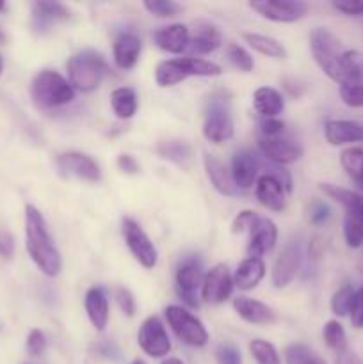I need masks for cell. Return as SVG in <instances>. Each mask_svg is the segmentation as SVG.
<instances>
[{
	"mask_svg": "<svg viewBox=\"0 0 363 364\" xmlns=\"http://www.w3.org/2000/svg\"><path fill=\"white\" fill-rule=\"evenodd\" d=\"M71 16L70 9L59 2H36L32 6V27L36 32H48Z\"/></svg>",
	"mask_w": 363,
	"mask_h": 364,
	"instance_id": "ac0fdd59",
	"label": "cell"
},
{
	"mask_svg": "<svg viewBox=\"0 0 363 364\" xmlns=\"http://www.w3.org/2000/svg\"><path fill=\"white\" fill-rule=\"evenodd\" d=\"M253 105L258 114L263 117H276L283 112L285 100L280 91L273 87H258L253 95Z\"/></svg>",
	"mask_w": 363,
	"mask_h": 364,
	"instance_id": "83f0119b",
	"label": "cell"
},
{
	"mask_svg": "<svg viewBox=\"0 0 363 364\" xmlns=\"http://www.w3.org/2000/svg\"><path fill=\"white\" fill-rule=\"evenodd\" d=\"M340 164L352 181L363 191V149L349 148L340 155Z\"/></svg>",
	"mask_w": 363,
	"mask_h": 364,
	"instance_id": "d6a6232c",
	"label": "cell"
},
{
	"mask_svg": "<svg viewBox=\"0 0 363 364\" xmlns=\"http://www.w3.org/2000/svg\"><path fill=\"white\" fill-rule=\"evenodd\" d=\"M331 6L347 16H362L363 14V0H344V2H333Z\"/></svg>",
	"mask_w": 363,
	"mask_h": 364,
	"instance_id": "f907efd6",
	"label": "cell"
},
{
	"mask_svg": "<svg viewBox=\"0 0 363 364\" xmlns=\"http://www.w3.org/2000/svg\"><path fill=\"white\" fill-rule=\"evenodd\" d=\"M57 169H59V173L63 176H73L78 178V180L91 181V183H96V181L102 180V171H100L98 164L91 156L78 151H70L59 155V159H57Z\"/></svg>",
	"mask_w": 363,
	"mask_h": 364,
	"instance_id": "7c38bea8",
	"label": "cell"
},
{
	"mask_svg": "<svg viewBox=\"0 0 363 364\" xmlns=\"http://www.w3.org/2000/svg\"><path fill=\"white\" fill-rule=\"evenodd\" d=\"M345 244L351 249H359L363 245V223L354 217L345 215L344 220Z\"/></svg>",
	"mask_w": 363,
	"mask_h": 364,
	"instance_id": "ab89813d",
	"label": "cell"
},
{
	"mask_svg": "<svg viewBox=\"0 0 363 364\" xmlns=\"http://www.w3.org/2000/svg\"><path fill=\"white\" fill-rule=\"evenodd\" d=\"M255 194L260 205L273 212H283L287 206V191L274 174L267 173L255 183Z\"/></svg>",
	"mask_w": 363,
	"mask_h": 364,
	"instance_id": "9a60e30c",
	"label": "cell"
},
{
	"mask_svg": "<svg viewBox=\"0 0 363 364\" xmlns=\"http://www.w3.org/2000/svg\"><path fill=\"white\" fill-rule=\"evenodd\" d=\"M258 159L249 149H238L231 160V176L237 188H251L258 180Z\"/></svg>",
	"mask_w": 363,
	"mask_h": 364,
	"instance_id": "e0dca14e",
	"label": "cell"
},
{
	"mask_svg": "<svg viewBox=\"0 0 363 364\" xmlns=\"http://www.w3.org/2000/svg\"><path fill=\"white\" fill-rule=\"evenodd\" d=\"M265 276V263L262 258H246L237 267L233 276V284L242 291H249L260 284Z\"/></svg>",
	"mask_w": 363,
	"mask_h": 364,
	"instance_id": "d4e9b609",
	"label": "cell"
},
{
	"mask_svg": "<svg viewBox=\"0 0 363 364\" xmlns=\"http://www.w3.org/2000/svg\"><path fill=\"white\" fill-rule=\"evenodd\" d=\"M166 318L171 329H173V333L177 334V338L182 343L194 348L206 347L210 336L198 316H194L191 311L182 308V306L173 304L166 308Z\"/></svg>",
	"mask_w": 363,
	"mask_h": 364,
	"instance_id": "8992f818",
	"label": "cell"
},
{
	"mask_svg": "<svg viewBox=\"0 0 363 364\" xmlns=\"http://www.w3.org/2000/svg\"><path fill=\"white\" fill-rule=\"evenodd\" d=\"M116 302L121 308V311H123L128 318H132V316L135 315V311H137V302H135L134 295H132L130 290H127V288H117Z\"/></svg>",
	"mask_w": 363,
	"mask_h": 364,
	"instance_id": "bcb514c9",
	"label": "cell"
},
{
	"mask_svg": "<svg viewBox=\"0 0 363 364\" xmlns=\"http://www.w3.org/2000/svg\"><path fill=\"white\" fill-rule=\"evenodd\" d=\"M354 294L356 291L352 290L351 284H344L342 288H338V290L335 291L333 299H331V311L337 316L349 315L352 301H354Z\"/></svg>",
	"mask_w": 363,
	"mask_h": 364,
	"instance_id": "74e56055",
	"label": "cell"
},
{
	"mask_svg": "<svg viewBox=\"0 0 363 364\" xmlns=\"http://www.w3.org/2000/svg\"><path fill=\"white\" fill-rule=\"evenodd\" d=\"M221 45H223V34L219 28L212 23H199L189 43V50L196 55H206L216 52Z\"/></svg>",
	"mask_w": 363,
	"mask_h": 364,
	"instance_id": "4316f807",
	"label": "cell"
},
{
	"mask_svg": "<svg viewBox=\"0 0 363 364\" xmlns=\"http://www.w3.org/2000/svg\"><path fill=\"white\" fill-rule=\"evenodd\" d=\"M142 43L132 32H121L112 45L114 63L120 70H132L137 64L139 55H141Z\"/></svg>",
	"mask_w": 363,
	"mask_h": 364,
	"instance_id": "44dd1931",
	"label": "cell"
},
{
	"mask_svg": "<svg viewBox=\"0 0 363 364\" xmlns=\"http://www.w3.org/2000/svg\"><path fill=\"white\" fill-rule=\"evenodd\" d=\"M121 228H123L125 244H127L132 256L144 269H153L157 265V259H159V252H157V247L149 240L148 235L144 233V230L134 219H130V217H125L121 220Z\"/></svg>",
	"mask_w": 363,
	"mask_h": 364,
	"instance_id": "ba28073f",
	"label": "cell"
},
{
	"mask_svg": "<svg viewBox=\"0 0 363 364\" xmlns=\"http://www.w3.org/2000/svg\"><path fill=\"white\" fill-rule=\"evenodd\" d=\"M233 287V277H231L228 267L219 263V265L212 267V269L205 274V279H203L201 287V299L206 304H223L224 301L230 299Z\"/></svg>",
	"mask_w": 363,
	"mask_h": 364,
	"instance_id": "8fae6325",
	"label": "cell"
},
{
	"mask_svg": "<svg viewBox=\"0 0 363 364\" xmlns=\"http://www.w3.org/2000/svg\"><path fill=\"white\" fill-rule=\"evenodd\" d=\"M310 52L317 66L340 87L363 85V53L345 48L330 28L315 27L310 32Z\"/></svg>",
	"mask_w": 363,
	"mask_h": 364,
	"instance_id": "6da1fadb",
	"label": "cell"
},
{
	"mask_svg": "<svg viewBox=\"0 0 363 364\" xmlns=\"http://www.w3.org/2000/svg\"><path fill=\"white\" fill-rule=\"evenodd\" d=\"M4 41H6V36H4V32L0 31V45H4Z\"/></svg>",
	"mask_w": 363,
	"mask_h": 364,
	"instance_id": "6f0895ef",
	"label": "cell"
},
{
	"mask_svg": "<svg viewBox=\"0 0 363 364\" xmlns=\"http://www.w3.org/2000/svg\"><path fill=\"white\" fill-rule=\"evenodd\" d=\"M109 73L105 59L93 50L78 52L68 60V77L71 87L82 92H93L102 85Z\"/></svg>",
	"mask_w": 363,
	"mask_h": 364,
	"instance_id": "3957f363",
	"label": "cell"
},
{
	"mask_svg": "<svg viewBox=\"0 0 363 364\" xmlns=\"http://www.w3.org/2000/svg\"><path fill=\"white\" fill-rule=\"evenodd\" d=\"M349 315H351L352 326L363 329V287L354 294V301H352Z\"/></svg>",
	"mask_w": 363,
	"mask_h": 364,
	"instance_id": "c3c4849f",
	"label": "cell"
},
{
	"mask_svg": "<svg viewBox=\"0 0 363 364\" xmlns=\"http://www.w3.org/2000/svg\"><path fill=\"white\" fill-rule=\"evenodd\" d=\"M260 151L278 166H288L302 156V146L287 137H260Z\"/></svg>",
	"mask_w": 363,
	"mask_h": 364,
	"instance_id": "4fadbf2b",
	"label": "cell"
},
{
	"mask_svg": "<svg viewBox=\"0 0 363 364\" xmlns=\"http://www.w3.org/2000/svg\"><path fill=\"white\" fill-rule=\"evenodd\" d=\"M260 127H262V137H281L285 130V123L278 117H265Z\"/></svg>",
	"mask_w": 363,
	"mask_h": 364,
	"instance_id": "681fc988",
	"label": "cell"
},
{
	"mask_svg": "<svg viewBox=\"0 0 363 364\" xmlns=\"http://www.w3.org/2000/svg\"><path fill=\"white\" fill-rule=\"evenodd\" d=\"M2 71H4V59L2 55H0V75H2Z\"/></svg>",
	"mask_w": 363,
	"mask_h": 364,
	"instance_id": "680465c9",
	"label": "cell"
},
{
	"mask_svg": "<svg viewBox=\"0 0 363 364\" xmlns=\"http://www.w3.org/2000/svg\"><path fill=\"white\" fill-rule=\"evenodd\" d=\"M342 102L352 109L363 107V85H344L340 87Z\"/></svg>",
	"mask_w": 363,
	"mask_h": 364,
	"instance_id": "ee69618b",
	"label": "cell"
},
{
	"mask_svg": "<svg viewBox=\"0 0 363 364\" xmlns=\"http://www.w3.org/2000/svg\"><path fill=\"white\" fill-rule=\"evenodd\" d=\"M337 364H363V361L354 354V352L347 348V350L337 354Z\"/></svg>",
	"mask_w": 363,
	"mask_h": 364,
	"instance_id": "11a10c76",
	"label": "cell"
},
{
	"mask_svg": "<svg viewBox=\"0 0 363 364\" xmlns=\"http://www.w3.org/2000/svg\"><path fill=\"white\" fill-rule=\"evenodd\" d=\"M331 217V208L324 201H313L310 206V223L319 226Z\"/></svg>",
	"mask_w": 363,
	"mask_h": 364,
	"instance_id": "7dc6e473",
	"label": "cell"
},
{
	"mask_svg": "<svg viewBox=\"0 0 363 364\" xmlns=\"http://www.w3.org/2000/svg\"><path fill=\"white\" fill-rule=\"evenodd\" d=\"M205 274L203 265L198 258H187L180 263L177 270V291L184 302L191 308H199V299H201V287Z\"/></svg>",
	"mask_w": 363,
	"mask_h": 364,
	"instance_id": "52a82bcc",
	"label": "cell"
},
{
	"mask_svg": "<svg viewBox=\"0 0 363 364\" xmlns=\"http://www.w3.org/2000/svg\"><path fill=\"white\" fill-rule=\"evenodd\" d=\"M85 313H88L89 322L93 323L96 331H103L109 323V299L103 294L102 288H89L85 291L84 299Z\"/></svg>",
	"mask_w": 363,
	"mask_h": 364,
	"instance_id": "cb8c5ba5",
	"label": "cell"
},
{
	"mask_svg": "<svg viewBox=\"0 0 363 364\" xmlns=\"http://www.w3.org/2000/svg\"><path fill=\"white\" fill-rule=\"evenodd\" d=\"M159 155L162 159L171 160L177 166H187V162L191 160V148L184 141H166L160 142Z\"/></svg>",
	"mask_w": 363,
	"mask_h": 364,
	"instance_id": "836d02e7",
	"label": "cell"
},
{
	"mask_svg": "<svg viewBox=\"0 0 363 364\" xmlns=\"http://www.w3.org/2000/svg\"><path fill=\"white\" fill-rule=\"evenodd\" d=\"M14 255V237L7 230H0V258L11 259Z\"/></svg>",
	"mask_w": 363,
	"mask_h": 364,
	"instance_id": "816d5d0a",
	"label": "cell"
},
{
	"mask_svg": "<svg viewBox=\"0 0 363 364\" xmlns=\"http://www.w3.org/2000/svg\"><path fill=\"white\" fill-rule=\"evenodd\" d=\"M278 242V228L267 217H258L251 228V237L248 244V258H260L265 252L273 251Z\"/></svg>",
	"mask_w": 363,
	"mask_h": 364,
	"instance_id": "2e32d148",
	"label": "cell"
},
{
	"mask_svg": "<svg viewBox=\"0 0 363 364\" xmlns=\"http://www.w3.org/2000/svg\"><path fill=\"white\" fill-rule=\"evenodd\" d=\"M287 364H326L322 358L302 343L288 345L283 352Z\"/></svg>",
	"mask_w": 363,
	"mask_h": 364,
	"instance_id": "e575fe53",
	"label": "cell"
},
{
	"mask_svg": "<svg viewBox=\"0 0 363 364\" xmlns=\"http://www.w3.org/2000/svg\"><path fill=\"white\" fill-rule=\"evenodd\" d=\"M160 364H185V363H182L180 359H177V358H167V359H164Z\"/></svg>",
	"mask_w": 363,
	"mask_h": 364,
	"instance_id": "9f6ffc18",
	"label": "cell"
},
{
	"mask_svg": "<svg viewBox=\"0 0 363 364\" xmlns=\"http://www.w3.org/2000/svg\"><path fill=\"white\" fill-rule=\"evenodd\" d=\"M322 334H324V341H326V345L333 352L340 354V352L347 350V336H345V331L340 322H337V320H330V322L324 326Z\"/></svg>",
	"mask_w": 363,
	"mask_h": 364,
	"instance_id": "8d00e7d4",
	"label": "cell"
},
{
	"mask_svg": "<svg viewBox=\"0 0 363 364\" xmlns=\"http://www.w3.org/2000/svg\"><path fill=\"white\" fill-rule=\"evenodd\" d=\"M324 137L331 146L363 142V124L347 119H330L324 124Z\"/></svg>",
	"mask_w": 363,
	"mask_h": 364,
	"instance_id": "7402d4cb",
	"label": "cell"
},
{
	"mask_svg": "<svg viewBox=\"0 0 363 364\" xmlns=\"http://www.w3.org/2000/svg\"><path fill=\"white\" fill-rule=\"evenodd\" d=\"M301 263V247L298 242H290L278 255L273 265V284L276 288H285L294 281Z\"/></svg>",
	"mask_w": 363,
	"mask_h": 364,
	"instance_id": "5bb4252c",
	"label": "cell"
},
{
	"mask_svg": "<svg viewBox=\"0 0 363 364\" xmlns=\"http://www.w3.org/2000/svg\"><path fill=\"white\" fill-rule=\"evenodd\" d=\"M4 9H6V4L0 2V11H4Z\"/></svg>",
	"mask_w": 363,
	"mask_h": 364,
	"instance_id": "94428289",
	"label": "cell"
},
{
	"mask_svg": "<svg viewBox=\"0 0 363 364\" xmlns=\"http://www.w3.org/2000/svg\"><path fill=\"white\" fill-rule=\"evenodd\" d=\"M177 60L185 77H219L223 73L219 64L201 57H178Z\"/></svg>",
	"mask_w": 363,
	"mask_h": 364,
	"instance_id": "4dcf8cb0",
	"label": "cell"
},
{
	"mask_svg": "<svg viewBox=\"0 0 363 364\" xmlns=\"http://www.w3.org/2000/svg\"><path fill=\"white\" fill-rule=\"evenodd\" d=\"M249 352H251L256 364H281L276 347L265 340H260V338L253 340L249 343Z\"/></svg>",
	"mask_w": 363,
	"mask_h": 364,
	"instance_id": "d590c367",
	"label": "cell"
},
{
	"mask_svg": "<svg viewBox=\"0 0 363 364\" xmlns=\"http://www.w3.org/2000/svg\"><path fill=\"white\" fill-rule=\"evenodd\" d=\"M137 343L149 358H166L171 352V340L159 316H148L137 331Z\"/></svg>",
	"mask_w": 363,
	"mask_h": 364,
	"instance_id": "30bf717a",
	"label": "cell"
},
{
	"mask_svg": "<svg viewBox=\"0 0 363 364\" xmlns=\"http://www.w3.org/2000/svg\"><path fill=\"white\" fill-rule=\"evenodd\" d=\"M110 105L120 119H130L137 112V95L130 87H117L110 95Z\"/></svg>",
	"mask_w": 363,
	"mask_h": 364,
	"instance_id": "f546056e",
	"label": "cell"
},
{
	"mask_svg": "<svg viewBox=\"0 0 363 364\" xmlns=\"http://www.w3.org/2000/svg\"><path fill=\"white\" fill-rule=\"evenodd\" d=\"M153 41L160 50L167 53H182L189 48L191 34L187 25L173 23L167 27H160L153 32Z\"/></svg>",
	"mask_w": 363,
	"mask_h": 364,
	"instance_id": "d6986e66",
	"label": "cell"
},
{
	"mask_svg": "<svg viewBox=\"0 0 363 364\" xmlns=\"http://www.w3.org/2000/svg\"><path fill=\"white\" fill-rule=\"evenodd\" d=\"M144 9L157 18H174L182 13V6L171 0H146Z\"/></svg>",
	"mask_w": 363,
	"mask_h": 364,
	"instance_id": "f35d334b",
	"label": "cell"
},
{
	"mask_svg": "<svg viewBox=\"0 0 363 364\" xmlns=\"http://www.w3.org/2000/svg\"><path fill=\"white\" fill-rule=\"evenodd\" d=\"M25 245L34 265L45 276L56 277L63 269V258L53 244L46 220L34 205L25 206Z\"/></svg>",
	"mask_w": 363,
	"mask_h": 364,
	"instance_id": "7a4b0ae2",
	"label": "cell"
},
{
	"mask_svg": "<svg viewBox=\"0 0 363 364\" xmlns=\"http://www.w3.org/2000/svg\"><path fill=\"white\" fill-rule=\"evenodd\" d=\"M203 164H205V171L210 183H212V187L216 188L221 196L231 198V196L237 194L238 188L237 185H235L233 176H231V171H228V167L224 166L217 156L205 155Z\"/></svg>",
	"mask_w": 363,
	"mask_h": 364,
	"instance_id": "603a6c76",
	"label": "cell"
},
{
	"mask_svg": "<svg viewBox=\"0 0 363 364\" xmlns=\"http://www.w3.org/2000/svg\"><path fill=\"white\" fill-rule=\"evenodd\" d=\"M130 364H144L142 361H139V359H135V361H132Z\"/></svg>",
	"mask_w": 363,
	"mask_h": 364,
	"instance_id": "91938a15",
	"label": "cell"
},
{
	"mask_svg": "<svg viewBox=\"0 0 363 364\" xmlns=\"http://www.w3.org/2000/svg\"><path fill=\"white\" fill-rule=\"evenodd\" d=\"M96 352H98V354L102 355V358H105V359H117V358H120V350L116 348V345H112L110 341H107V340L100 341V343L96 345Z\"/></svg>",
	"mask_w": 363,
	"mask_h": 364,
	"instance_id": "db71d44e",
	"label": "cell"
},
{
	"mask_svg": "<svg viewBox=\"0 0 363 364\" xmlns=\"http://www.w3.org/2000/svg\"><path fill=\"white\" fill-rule=\"evenodd\" d=\"M25 347H27L28 355H32V358H39V355H43V352L46 350L45 333L39 329H32L31 333H28Z\"/></svg>",
	"mask_w": 363,
	"mask_h": 364,
	"instance_id": "7bdbcfd3",
	"label": "cell"
},
{
	"mask_svg": "<svg viewBox=\"0 0 363 364\" xmlns=\"http://www.w3.org/2000/svg\"><path fill=\"white\" fill-rule=\"evenodd\" d=\"M228 59L233 64L237 70L244 71V73H249L255 68V60H253L251 53L241 45H230L228 46Z\"/></svg>",
	"mask_w": 363,
	"mask_h": 364,
	"instance_id": "60d3db41",
	"label": "cell"
},
{
	"mask_svg": "<svg viewBox=\"0 0 363 364\" xmlns=\"http://www.w3.org/2000/svg\"><path fill=\"white\" fill-rule=\"evenodd\" d=\"M256 220H258V215H256L255 212H251V210H244V212L238 213V215L233 219V223H231V233L241 235L248 230L251 231V228L255 226Z\"/></svg>",
	"mask_w": 363,
	"mask_h": 364,
	"instance_id": "f6af8a7d",
	"label": "cell"
},
{
	"mask_svg": "<svg viewBox=\"0 0 363 364\" xmlns=\"http://www.w3.org/2000/svg\"><path fill=\"white\" fill-rule=\"evenodd\" d=\"M203 135L214 144H221L233 137V117H231L230 96L226 92H214L206 102Z\"/></svg>",
	"mask_w": 363,
	"mask_h": 364,
	"instance_id": "5b68a950",
	"label": "cell"
},
{
	"mask_svg": "<svg viewBox=\"0 0 363 364\" xmlns=\"http://www.w3.org/2000/svg\"><path fill=\"white\" fill-rule=\"evenodd\" d=\"M216 359L219 364H242L241 350L233 343H221L216 348Z\"/></svg>",
	"mask_w": 363,
	"mask_h": 364,
	"instance_id": "b9f144b4",
	"label": "cell"
},
{
	"mask_svg": "<svg viewBox=\"0 0 363 364\" xmlns=\"http://www.w3.org/2000/svg\"><path fill=\"white\" fill-rule=\"evenodd\" d=\"M320 191L331 198L333 201H337L338 205H342L347 212L349 217H354V219L362 220L363 223V196L356 194V192L347 191V188H342L338 185L333 183H320Z\"/></svg>",
	"mask_w": 363,
	"mask_h": 364,
	"instance_id": "484cf974",
	"label": "cell"
},
{
	"mask_svg": "<svg viewBox=\"0 0 363 364\" xmlns=\"http://www.w3.org/2000/svg\"><path fill=\"white\" fill-rule=\"evenodd\" d=\"M244 41L251 46L255 52L262 53V55L270 57V59H285L287 57V50L281 45L278 39L270 38V36L255 34V32H244L242 34Z\"/></svg>",
	"mask_w": 363,
	"mask_h": 364,
	"instance_id": "f1b7e54d",
	"label": "cell"
},
{
	"mask_svg": "<svg viewBox=\"0 0 363 364\" xmlns=\"http://www.w3.org/2000/svg\"><path fill=\"white\" fill-rule=\"evenodd\" d=\"M117 167H120L121 173H125V174H137L139 173L137 160L130 155L117 156Z\"/></svg>",
	"mask_w": 363,
	"mask_h": 364,
	"instance_id": "f5cc1de1",
	"label": "cell"
},
{
	"mask_svg": "<svg viewBox=\"0 0 363 364\" xmlns=\"http://www.w3.org/2000/svg\"><path fill=\"white\" fill-rule=\"evenodd\" d=\"M255 13L276 23H294L308 13V4L301 0H256L249 2Z\"/></svg>",
	"mask_w": 363,
	"mask_h": 364,
	"instance_id": "9c48e42d",
	"label": "cell"
},
{
	"mask_svg": "<svg viewBox=\"0 0 363 364\" xmlns=\"http://www.w3.org/2000/svg\"><path fill=\"white\" fill-rule=\"evenodd\" d=\"M185 75L182 71L180 64L177 59H167L157 64L155 68V82L159 87H171L185 80Z\"/></svg>",
	"mask_w": 363,
	"mask_h": 364,
	"instance_id": "1f68e13d",
	"label": "cell"
},
{
	"mask_svg": "<svg viewBox=\"0 0 363 364\" xmlns=\"http://www.w3.org/2000/svg\"><path fill=\"white\" fill-rule=\"evenodd\" d=\"M233 309L244 322L253 326H270L276 322V313L263 302L249 297H237L233 301Z\"/></svg>",
	"mask_w": 363,
	"mask_h": 364,
	"instance_id": "ffe728a7",
	"label": "cell"
},
{
	"mask_svg": "<svg viewBox=\"0 0 363 364\" xmlns=\"http://www.w3.org/2000/svg\"><path fill=\"white\" fill-rule=\"evenodd\" d=\"M31 96L38 109L46 110L73 102L75 91L70 80H66L63 75L52 70H43L32 80Z\"/></svg>",
	"mask_w": 363,
	"mask_h": 364,
	"instance_id": "277c9868",
	"label": "cell"
}]
</instances>
